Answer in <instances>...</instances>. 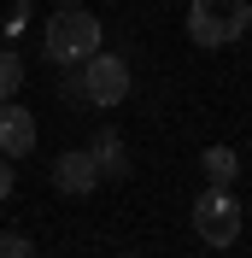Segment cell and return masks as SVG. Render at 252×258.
Instances as JSON below:
<instances>
[{"label": "cell", "instance_id": "cell-3", "mask_svg": "<svg viewBox=\"0 0 252 258\" xmlns=\"http://www.w3.org/2000/svg\"><path fill=\"white\" fill-rule=\"evenodd\" d=\"M240 200L235 188H223V182H205V194L194 200V235H200L205 246H235L240 241Z\"/></svg>", "mask_w": 252, "mask_h": 258}, {"label": "cell", "instance_id": "cell-13", "mask_svg": "<svg viewBox=\"0 0 252 258\" xmlns=\"http://www.w3.org/2000/svg\"><path fill=\"white\" fill-rule=\"evenodd\" d=\"M129 258H135V252H129Z\"/></svg>", "mask_w": 252, "mask_h": 258}, {"label": "cell", "instance_id": "cell-5", "mask_svg": "<svg viewBox=\"0 0 252 258\" xmlns=\"http://www.w3.org/2000/svg\"><path fill=\"white\" fill-rule=\"evenodd\" d=\"M53 188L65 194V200H88V194L100 188V164L88 147H71V153H59L53 159Z\"/></svg>", "mask_w": 252, "mask_h": 258}, {"label": "cell", "instance_id": "cell-2", "mask_svg": "<svg viewBox=\"0 0 252 258\" xmlns=\"http://www.w3.org/2000/svg\"><path fill=\"white\" fill-rule=\"evenodd\" d=\"M100 41H106V30H100V18L82 12V6H59V12L47 18V59L53 64H82Z\"/></svg>", "mask_w": 252, "mask_h": 258}, {"label": "cell", "instance_id": "cell-9", "mask_svg": "<svg viewBox=\"0 0 252 258\" xmlns=\"http://www.w3.org/2000/svg\"><path fill=\"white\" fill-rule=\"evenodd\" d=\"M24 88V59L18 53H0V100H12Z\"/></svg>", "mask_w": 252, "mask_h": 258}, {"label": "cell", "instance_id": "cell-7", "mask_svg": "<svg viewBox=\"0 0 252 258\" xmlns=\"http://www.w3.org/2000/svg\"><path fill=\"white\" fill-rule=\"evenodd\" d=\"M200 170H205V182L235 188V176H240V153H235V147H205V153H200Z\"/></svg>", "mask_w": 252, "mask_h": 258}, {"label": "cell", "instance_id": "cell-11", "mask_svg": "<svg viewBox=\"0 0 252 258\" xmlns=\"http://www.w3.org/2000/svg\"><path fill=\"white\" fill-rule=\"evenodd\" d=\"M12 194V159H0V200Z\"/></svg>", "mask_w": 252, "mask_h": 258}, {"label": "cell", "instance_id": "cell-12", "mask_svg": "<svg viewBox=\"0 0 252 258\" xmlns=\"http://www.w3.org/2000/svg\"><path fill=\"white\" fill-rule=\"evenodd\" d=\"M59 6H82V0H59Z\"/></svg>", "mask_w": 252, "mask_h": 258}, {"label": "cell", "instance_id": "cell-8", "mask_svg": "<svg viewBox=\"0 0 252 258\" xmlns=\"http://www.w3.org/2000/svg\"><path fill=\"white\" fill-rule=\"evenodd\" d=\"M88 153H94V164H100V176H129V159H123V141H117V135H100L94 147H88Z\"/></svg>", "mask_w": 252, "mask_h": 258}, {"label": "cell", "instance_id": "cell-10", "mask_svg": "<svg viewBox=\"0 0 252 258\" xmlns=\"http://www.w3.org/2000/svg\"><path fill=\"white\" fill-rule=\"evenodd\" d=\"M0 258H35V246L24 235H0Z\"/></svg>", "mask_w": 252, "mask_h": 258}, {"label": "cell", "instance_id": "cell-1", "mask_svg": "<svg viewBox=\"0 0 252 258\" xmlns=\"http://www.w3.org/2000/svg\"><path fill=\"white\" fill-rule=\"evenodd\" d=\"M246 30H252V0H188L194 47H235Z\"/></svg>", "mask_w": 252, "mask_h": 258}, {"label": "cell", "instance_id": "cell-6", "mask_svg": "<svg viewBox=\"0 0 252 258\" xmlns=\"http://www.w3.org/2000/svg\"><path fill=\"white\" fill-rule=\"evenodd\" d=\"M24 153H35V112L0 100V159H24Z\"/></svg>", "mask_w": 252, "mask_h": 258}, {"label": "cell", "instance_id": "cell-4", "mask_svg": "<svg viewBox=\"0 0 252 258\" xmlns=\"http://www.w3.org/2000/svg\"><path fill=\"white\" fill-rule=\"evenodd\" d=\"M82 94H88V106H123L129 100V59L94 47L82 59Z\"/></svg>", "mask_w": 252, "mask_h": 258}]
</instances>
